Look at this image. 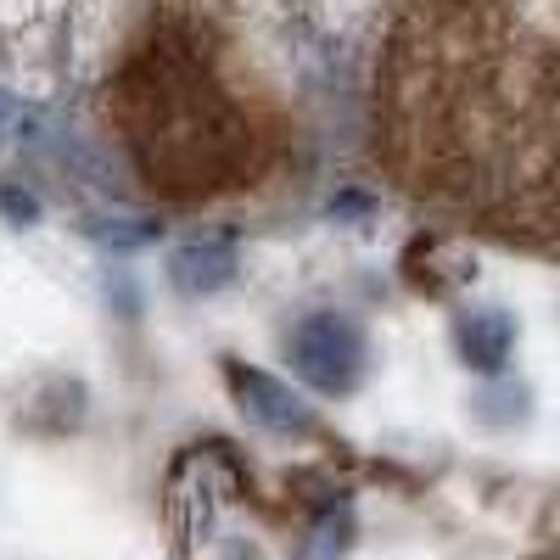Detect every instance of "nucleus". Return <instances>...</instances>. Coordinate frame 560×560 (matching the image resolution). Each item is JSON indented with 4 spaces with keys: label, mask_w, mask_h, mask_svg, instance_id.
Returning <instances> with one entry per match:
<instances>
[{
    "label": "nucleus",
    "mask_w": 560,
    "mask_h": 560,
    "mask_svg": "<svg viewBox=\"0 0 560 560\" xmlns=\"http://www.w3.org/2000/svg\"><path fill=\"white\" fill-rule=\"evenodd\" d=\"M242 258H236V242L224 236H202V242H185L168 253V287L185 292V298H213L236 280Z\"/></svg>",
    "instance_id": "obj_3"
},
{
    "label": "nucleus",
    "mask_w": 560,
    "mask_h": 560,
    "mask_svg": "<svg viewBox=\"0 0 560 560\" xmlns=\"http://www.w3.org/2000/svg\"><path fill=\"white\" fill-rule=\"evenodd\" d=\"M477 409H482V420H493V427H510V420H522V415L533 409V398H527V387H522V382H499Z\"/></svg>",
    "instance_id": "obj_6"
},
{
    "label": "nucleus",
    "mask_w": 560,
    "mask_h": 560,
    "mask_svg": "<svg viewBox=\"0 0 560 560\" xmlns=\"http://www.w3.org/2000/svg\"><path fill=\"white\" fill-rule=\"evenodd\" d=\"M224 376H230V393H236V404H242V415L253 420V427H264V432H275V438H303V432L319 427L314 409H308V398H303L298 387H287L280 376H269V370L230 359Z\"/></svg>",
    "instance_id": "obj_2"
},
{
    "label": "nucleus",
    "mask_w": 560,
    "mask_h": 560,
    "mask_svg": "<svg viewBox=\"0 0 560 560\" xmlns=\"http://www.w3.org/2000/svg\"><path fill=\"white\" fill-rule=\"evenodd\" d=\"M292 353V370L298 382L325 393V398H348L359 382H364V364H370V348H364V331L359 319L337 314V308H314L298 319V331L287 342Z\"/></svg>",
    "instance_id": "obj_1"
},
{
    "label": "nucleus",
    "mask_w": 560,
    "mask_h": 560,
    "mask_svg": "<svg viewBox=\"0 0 560 560\" xmlns=\"http://www.w3.org/2000/svg\"><path fill=\"white\" fill-rule=\"evenodd\" d=\"M454 348H459V359L471 364V370L493 376V370H504L510 348H516V319H510L504 308H471V314H459Z\"/></svg>",
    "instance_id": "obj_4"
},
{
    "label": "nucleus",
    "mask_w": 560,
    "mask_h": 560,
    "mask_svg": "<svg viewBox=\"0 0 560 560\" xmlns=\"http://www.w3.org/2000/svg\"><path fill=\"white\" fill-rule=\"evenodd\" d=\"M0 213H7L12 224H34L39 219V202L28 191H0Z\"/></svg>",
    "instance_id": "obj_7"
},
{
    "label": "nucleus",
    "mask_w": 560,
    "mask_h": 560,
    "mask_svg": "<svg viewBox=\"0 0 560 560\" xmlns=\"http://www.w3.org/2000/svg\"><path fill=\"white\" fill-rule=\"evenodd\" d=\"M84 236L102 242L107 253H135V247L158 242V224H152V219H90Z\"/></svg>",
    "instance_id": "obj_5"
}]
</instances>
